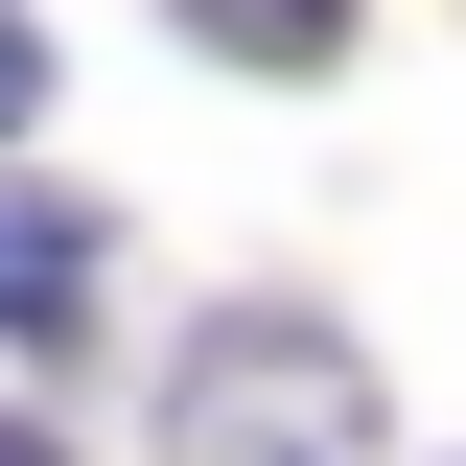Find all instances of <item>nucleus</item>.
<instances>
[{"instance_id": "nucleus-1", "label": "nucleus", "mask_w": 466, "mask_h": 466, "mask_svg": "<svg viewBox=\"0 0 466 466\" xmlns=\"http://www.w3.org/2000/svg\"><path fill=\"white\" fill-rule=\"evenodd\" d=\"M164 466H373V373H350V327H280V303L187 327V373H164Z\"/></svg>"}, {"instance_id": "nucleus-2", "label": "nucleus", "mask_w": 466, "mask_h": 466, "mask_svg": "<svg viewBox=\"0 0 466 466\" xmlns=\"http://www.w3.org/2000/svg\"><path fill=\"white\" fill-rule=\"evenodd\" d=\"M70 327H94V210L0 187V350H70Z\"/></svg>"}, {"instance_id": "nucleus-3", "label": "nucleus", "mask_w": 466, "mask_h": 466, "mask_svg": "<svg viewBox=\"0 0 466 466\" xmlns=\"http://www.w3.org/2000/svg\"><path fill=\"white\" fill-rule=\"evenodd\" d=\"M187 24H210L233 70H327V47H350V0H187Z\"/></svg>"}, {"instance_id": "nucleus-4", "label": "nucleus", "mask_w": 466, "mask_h": 466, "mask_svg": "<svg viewBox=\"0 0 466 466\" xmlns=\"http://www.w3.org/2000/svg\"><path fill=\"white\" fill-rule=\"evenodd\" d=\"M24 94H47V24H24V0H0V140H24Z\"/></svg>"}, {"instance_id": "nucleus-5", "label": "nucleus", "mask_w": 466, "mask_h": 466, "mask_svg": "<svg viewBox=\"0 0 466 466\" xmlns=\"http://www.w3.org/2000/svg\"><path fill=\"white\" fill-rule=\"evenodd\" d=\"M0 466H70V443H47V420H0Z\"/></svg>"}]
</instances>
